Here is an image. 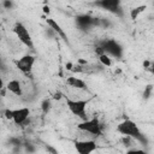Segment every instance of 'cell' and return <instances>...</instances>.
I'll return each instance as SVG.
<instances>
[{
	"label": "cell",
	"instance_id": "obj_1",
	"mask_svg": "<svg viewBox=\"0 0 154 154\" xmlns=\"http://www.w3.org/2000/svg\"><path fill=\"white\" fill-rule=\"evenodd\" d=\"M117 132H119L120 135H126V136L132 137L142 147H147L149 144L147 136L141 131L138 125L131 119H124L123 122H120L117 125Z\"/></svg>",
	"mask_w": 154,
	"mask_h": 154
},
{
	"label": "cell",
	"instance_id": "obj_2",
	"mask_svg": "<svg viewBox=\"0 0 154 154\" xmlns=\"http://www.w3.org/2000/svg\"><path fill=\"white\" fill-rule=\"evenodd\" d=\"M93 6H96L111 14H114L116 17H119V18L124 17L122 0H94Z\"/></svg>",
	"mask_w": 154,
	"mask_h": 154
},
{
	"label": "cell",
	"instance_id": "obj_3",
	"mask_svg": "<svg viewBox=\"0 0 154 154\" xmlns=\"http://www.w3.org/2000/svg\"><path fill=\"white\" fill-rule=\"evenodd\" d=\"M12 31L16 35V37L19 40V42L22 45H24L28 49H30V51H34L35 49V45H34L32 37H31V34L29 32L28 28L22 22L14 23V25L12 28Z\"/></svg>",
	"mask_w": 154,
	"mask_h": 154
},
{
	"label": "cell",
	"instance_id": "obj_4",
	"mask_svg": "<svg viewBox=\"0 0 154 154\" xmlns=\"http://www.w3.org/2000/svg\"><path fill=\"white\" fill-rule=\"evenodd\" d=\"M77 129L83 132H87L94 137H100L102 135V124L100 123L97 117H93V118L82 120L81 123L77 124Z\"/></svg>",
	"mask_w": 154,
	"mask_h": 154
},
{
	"label": "cell",
	"instance_id": "obj_5",
	"mask_svg": "<svg viewBox=\"0 0 154 154\" xmlns=\"http://www.w3.org/2000/svg\"><path fill=\"white\" fill-rule=\"evenodd\" d=\"M101 48L103 49V52L106 54H108L109 57H113L116 59H120L124 55V48L123 46L114 38H103L101 41L97 42Z\"/></svg>",
	"mask_w": 154,
	"mask_h": 154
},
{
	"label": "cell",
	"instance_id": "obj_6",
	"mask_svg": "<svg viewBox=\"0 0 154 154\" xmlns=\"http://www.w3.org/2000/svg\"><path fill=\"white\" fill-rule=\"evenodd\" d=\"M65 102L70 112L77 118H79L81 120H85L89 118L87 113V106L89 100H72V99L65 97Z\"/></svg>",
	"mask_w": 154,
	"mask_h": 154
},
{
	"label": "cell",
	"instance_id": "obj_7",
	"mask_svg": "<svg viewBox=\"0 0 154 154\" xmlns=\"http://www.w3.org/2000/svg\"><path fill=\"white\" fill-rule=\"evenodd\" d=\"M36 58L31 54H25L16 60V67L23 73V75H31L34 65H35Z\"/></svg>",
	"mask_w": 154,
	"mask_h": 154
},
{
	"label": "cell",
	"instance_id": "obj_8",
	"mask_svg": "<svg viewBox=\"0 0 154 154\" xmlns=\"http://www.w3.org/2000/svg\"><path fill=\"white\" fill-rule=\"evenodd\" d=\"M12 122L18 126H28V123H30V108L29 107L14 108Z\"/></svg>",
	"mask_w": 154,
	"mask_h": 154
},
{
	"label": "cell",
	"instance_id": "obj_9",
	"mask_svg": "<svg viewBox=\"0 0 154 154\" xmlns=\"http://www.w3.org/2000/svg\"><path fill=\"white\" fill-rule=\"evenodd\" d=\"M97 148L95 140H81L75 142V149L78 154H90Z\"/></svg>",
	"mask_w": 154,
	"mask_h": 154
},
{
	"label": "cell",
	"instance_id": "obj_10",
	"mask_svg": "<svg viewBox=\"0 0 154 154\" xmlns=\"http://www.w3.org/2000/svg\"><path fill=\"white\" fill-rule=\"evenodd\" d=\"M93 16L87 14V13H79L75 17L76 24L79 28V30L82 31H88L90 29H93Z\"/></svg>",
	"mask_w": 154,
	"mask_h": 154
},
{
	"label": "cell",
	"instance_id": "obj_11",
	"mask_svg": "<svg viewBox=\"0 0 154 154\" xmlns=\"http://www.w3.org/2000/svg\"><path fill=\"white\" fill-rule=\"evenodd\" d=\"M46 23H47V25H48L51 29H53V30L55 31V34H57L60 38H63L67 45H70L69 38H67V36H66V34H65L64 29L60 26V24H59L55 19H53V18H51V17H47V18H46Z\"/></svg>",
	"mask_w": 154,
	"mask_h": 154
},
{
	"label": "cell",
	"instance_id": "obj_12",
	"mask_svg": "<svg viewBox=\"0 0 154 154\" xmlns=\"http://www.w3.org/2000/svg\"><path fill=\"white\" fill-rule=\"evenodd\" d=\"M5 88H6L7 91L12 93V94L16 95V96H22V95H23L22 83H20L18 79H16V78H14V79H10V81L6 83Z\"/></svg>",
	"mask_w": 154,
	"mask_h": 154
},
{
	"label": "cell",
	"instance_id": "obj_13",
	"mask_svg": "<svg viewBox=\"0 0 154 154\" xmlns=\"http://www.w3.org/2000/svg\"><path fill=\"white\" fill-rule=\"evenodd\" d=\"M66 84L73 89H78V90H87L88 87H87V83L79 78V77H76V76H70L66 78Z\"/></svg>",
	"mask_w": 154,
	"mask_h": 154
},
{
	"label": "cell",
	"instance_id": "obj_14",
	"mask_svg": "<svg viewBox=\"0 0 154 154\" xmlns=\"http://www.w3.org/2000/svg\"><path fill=\"white\" fill-rule=\"evenodd\" d=\"M147 10V5H138V6H135L134 8H131L130 10V19H132V20H136L137 18H138V16L141 14V13H143L144 11Z\"/></svg>",
	"mask_w": 154,
	"mask_h": 154
},
{
	"label": "cell",
	"instance_id": "obj_15",
	"mask_svg": "<svg viewBox=\"0 0 154 154\" xmlns=\"http://www.w3.org/2000/svg\"><path fill=\"white\" fill-rule=\"evenodd\" d=\"M40 108H41V111H42V113H43V114H48V112L52 109V100H51V99H48V97L43 99V100L41 101Z\"/></svg>",
	"mask_w": 154,
	"mask_h": 154
},
{
	"label": "cell",
	"instance_id": "obj_16",
	"mask_svg": "<svg viewBox=\"0 0 154 154\" xmlns=\"http://www.w3.org/2000/svg\"><path fill=\"white\" fill-rule=\"evenodd\" d=\"M99 61L103 67H111L112 66V58L106 53L99 55Z\"/></svg>",
	"mask_w": 154,
	"mask_h": 154
},
{
	"label": "cell",
	"instance_id": "obj_17",
	"mask_svg": "<svg viewBox=\"0 0 154 154\" xmlns=\"http://www.w3.org/2000/svg\"><path fill=\"white\" fill-rule=\"evenodd\" d=\"M120 142H122V144H123L124 147H126V148H130V147H134V146H136V141H135L132 137H130V136H126V135H122Z\"/></svg>",
	"mask_w": 154,
	"mask_h": 154
},
{
	"label": "cell",
	"instance_id": "obj_18",
	"mask_svg": "<svg viewBox=\"0 0 154 154\" xmlns=\"http://www.w3.org/2000/svg\"><path fill=\"white\" fill-rule=\"evenodd\" d=\"M36 150H37V148H36L35 144H32L30 142H26V141L23 142V152L24 153H35Z\"/></svg>",
	"mask_w": 154,
	"mask_h": 154
},
{
	"label": "cell",
	"instance_id": "obj_19",
	"mask_svg": "<svg viewBox=\"0 0 154 154\" xmlns=\"http://www.w3.org/2000/svg\"><path fill=\"white\" fill-rule=\"evenodd\" d=\"M23 138L18 137V136H10L8 140H7V143L12 147V146H19V144H23Z\"/></svg>",
	"mask_w": 154,
	"mask_h": 154
},
{
	"label": "cell",
	"instance_id": "obj_20",
	"mask_svg": "<svg viewBox=\"0 0 154 154\" xmlns=\"http://www.w3.org/2000/svg\"><path fill=\"white\" fill-rule=\"evenodd\" d=\"M152 95H153V84H148V85L144 87V90H143L142 96H143L144 100H148V99H150Z\"/></svg>",
	"mask_w": 154,
	"mask_h": 154
},
{
	"label": "cell",
	"instance_id": "obj_21",
	"mask_svg": "<svg viewBox=\"0 0 154 154\" xmlns=\"http://www.w3.org/2000/svg\"><path fill=\"white\" fill-rule=\"evenodd\" d=\"M112 26H113V23L111 22V19H109V18H105V17L100 18V28L109 29V28H112Z\"/></svg>",
	"mask_w": 154,
	"mask_h": 154
},
{
	"label": "cell",
	"instance_id": "obj_22",
	"mask_svg": "<svg viewBox=\"0 0 154 154\" xmlns=\"http://www.w3.org/2000/svg\"><path fill=\"white\" fill-rule=\"evenodd\" d=\"M126 154H147V152L143 148H137L136 146H134L126 149Z\"/></svg>",
	"mask_w": 154,
	"mask_h": 154
},
{
	"label": "cell",
	"instance_id": "obj_23",
	"mask_svg": "<svg viewBox=\"0 0 154 154\" xmlns=\"http://www.w3.org/2000/svg\"><path fill=\"white\" fill-rule=\"evenodd\" d=\"M2 7L5 8V10H12L13 7H14V2H13V0H2Z\"/></svg>",
	"mask_w": 154,
	"mask_h": 154
},
{
	"label": "cell",
	"instance_id": "obj_24",
	"mask_svg": "<svg viewBox=\"0 0 154 154\" xmlns=\"http://www.w3.org/2000/svg\"><path fill=\"white\" fill-rule=\"evenodd\" d=\"M4 117H5V119H7V120H12L13 109H11V108H5V111H4Z\"/></svg>",
	"mask_w": 154,
	"mask_h": 154
},
{
	"label": "cell",
	"instance_id": "obj_25",
	"mask_svg": "<svg viewBox=\"0 0 154 154\" xmlns=\"http://www.w3.org/2000/svg\"><path fill=\"white\" fill-rule=\"evenodd\" d=\"M142 66L146 69V70H148V71H153V61L152 60H144L143 63H142Z\"/></svg>",
	"mask_w": 154,
	"mask_h": 154
},
{
	"label": "cell",
	"instance_id": "obj_26",
	"mask_svg": "<svg viewBox=\"0 0 154 154\" xmlns=\"http://www.w3.org/2000/svg\"><path fill=\"white\" fill-rule=\"evenodd\" d=\"M64 97V94L60 91V90H58V91H55L54 94H53V100H60V99H63Z\"/></svg>",
	"mask_w": 154,
	"mask_h": 154
},
{
	"label": "cell",
	"instance_id": "obj_27",
	"mask_svg": "<svg viewBox=\"0 0 154 154\" xmlns=\"http://www.w3.org/2000/svg\"><path fill=\"white\" fill-rule=\"evenodd\" d=\"M46 150H47L48 153H52V154H58V150L54 149V148L51 147V146H47V147H46Z\"/></svg>",
	"mask_w": 154,
	"mask_h": 154
},
{
	"label": "cell",
	"instance_id": "obj_28",
	"mask_svg": "<svg viewBox=\"0 0 154 154\" xmlns=\"http://www.w3.org/2000/svg\"><path fill=\"white\" fill-rule=\"evenodd\" d=\"M77 64L83 65V66H87V65H88V61H87V60H84V59H82V58H79V59L77 60Z\"/></svg>",
	"mask_w": 154,
	"mask_h": 154
},
{
	"label": "cell",
	"instance_id": "obj_29",
	"mask_svg": "<svg viewBox=\"0 0 154 154\" xmlns=\"http://www.w3.org/2000/svg\"><path fill=\"white\" fill-rule=\"evenodd\" d=\"M72 66H73V64H72L71 61H69V63H66V64H65V67H66V70H69V71H71V70H72Z\"/></svg>",
	"mask_w": 154,
	"mask_h": 154
},
{
	"label": "cell",
	"instance_id": "obj_30",
	"mask_svg": "<svg viewBox=\"0 0 154 154\" xmlns=\"http://www.w3.org/2000/svg\"><path fill=\"white\" fill-rule=\"evenodd\" d=\"M4 88H5V84H4V81H2V78L0 77V95L2 94V90H4Z\"/></svg>",
	"mask_w": 154,
	"mask_h": 154
},
{
	"label": "cell",
	"instance_id": "obj_31",
	"mask_svg": "<svg viewBox=\"0 0 154 154\" xmlns=\"http://www.w3.org/2000/svg\"><path fill=\"white\" fill-rule=\"evenodd\" d=\"M43 13L49 14V6H48V5H45V6H43Z\"/></svg>",
	"mask_w": 154,
	"mask_h": 154
}]
</instances>
